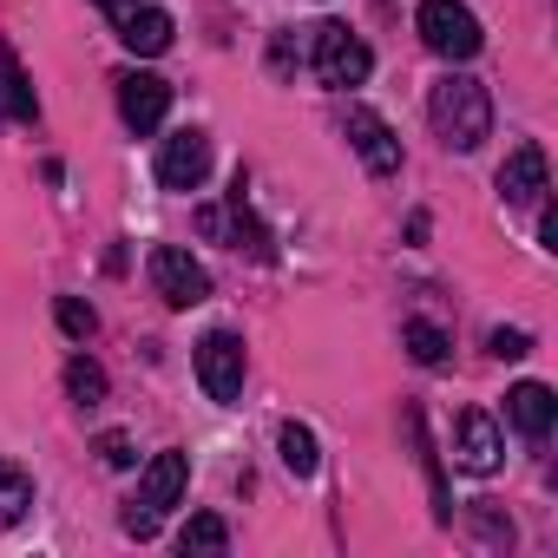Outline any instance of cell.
<instances>
[{"instance_id": "obj_1", "label": "cell", "mask_w": 558, "mask_h": 558, "mask_svg": "<svg viewBox=\"0 0 558 558\" xmlns=\"http://www.w3.org/2000/svg\"><path fill=\"white\" fill-rule=\"evenodd\" d=\"M427 119H434V132H440L447 151H480V145L493 138V99H486V86L466 80V73H447V80L434 86Z\"/></svg>"}, {"instance_id": "obj_2", "label": "cell", "mask_w": 558, "mask_h": 558, "mask_svg": "<svg viewBox=\"0 0 558 558\" xmlns=\"http://www.w3.org/2000/svg\"><path fill=\"white\" fill-rule=\"evenodd\" d=\"M184 486H191V453L165 447V453L138 473V493L125 499V532H132V538H151V532L165 525V512L184 499Z\"/></svg>"}, {"instance_id": "obj_3", "label": "cell", "mask_w": 558, "mask_h": 558, "mask_svg": "<svg viewBox=\"0 0 558 558\" xmlns=\"http://www.w3.org/2000/svg\"><path fill=\"white\" fill-rule=\"evenodd\" d=\"M310 66H316V80H323V86L349 93V86H362V80H368L375 53H368L342 21H316V27H310Z\"/></svg>"}, {"instance_id": "obj_4", "label": "cell", "mask_w": 558, "mask_h": 558, "mask_svg": "<svg viewBox=\"0 0 558 558\" xmlns=\"http://www.w3.org/2000/svg\"><path fill=\"white\" fill-rule=\"evenodd\" d=\"M421 40H427V53H440V60H453V66L486 47L473 8H460V0H421Z\"/></svg>"}, {"instance_id": "obj_5", "label": "cell", "mask_w": 558, "mask_h": 558, "mask_svg": "<svg viewBox=\"0 0 558 558\" xmlns=\"http://www.w3.org/2000/svg\"><path fill=\"white\" fill-rule=\"evenodd\" d=\"M151 290H158L171 310H197V303H210V269H204L184 243H158V250H151Z\"/></svg>"}, {"instance_id": "obj_6", "label": "cell", "mask_w": 558, "mask_h": 558, "mask_svg": "<svg viewBox=\"0 0 558 558\" xmlns=\"http://www.w3.org/2000/svg\"><path fill=\"white\" fill-rule=\"evenodd\" d=\"M197 381H204V395L210 401H236L243 395V336H230V329H210L204 342H197Z\"/></svg>"}, {"instance_id": "obj_7", "label": "cell", "mask_w": 558, "mask_h": 558, "mask_svg": "<svg viewBox=\"0 0 558 558\" xmlns=\"http://www.w3.org/2000/svg\"><path fill=\"white\" fill-rule=\"evenodd\" d=\"M204 178H210V138H204L197 125L171 132V138L158 145V184H165V191H197Z\"/></svg>"}, {"instance_id": "obj_8", "label": "cell", "mask_w": 558, "mask_h": 558, "mask_svg": "<svg viewBox=\"0 0 558 558\" xmlns=\"http://www.w3.org/2000/svg\"><path fill=\"white\" fill-rule=\"evenodd\" d=\"M342 132H349V145L362 151V165H368L375 178H395V171H401V138L388 132V119H381V112L349 106V112H342Z\"/></svg>"}, {"instance_id": "obj_9", "label": "cell", "mask_w": 558, "mask_h": 558, "mask_svg": "<svg viewBox=\"0 0 558 558\" xmlns=\"http://www.w3.org/2000/svg\"><path fill=\"white\" fill-rule=\"evenodd\" d=\"M112 86H119V119H125L138 138L165 125V112H171V86H165L158 73H119Z\"/></svg>"}, {"instance_id": "obj_10", "label": "cell", "mask_w": 558, "mask_h": 558, "mask_svg": "<svg viewBox=\"0 0 558 558\" xmlns=\"http://www.w3.org/2000/svg\"><path fill=\"white\" fill-rule=\"evenodd\" d=\"M545 191H551L545 151H538V145H512L506 165H499V197H506V210H532Z\"/></svg>"}, {"instance_id": "obj_11", "label": "cell", "mask_w": 558, "mask_h": 558, "mask_svg": "<svg viewBox=\"0 0 558 558\" xmlns=\"http://www.w3.org/2000/svg\"><path fill=\"white\" fill-rule=\"evenodd\" d=\"M499 453H506L499 421H493V414H480V408H466V414H460V427H453V460H460L466 473H493V466H499Z\"/></svg>"}, {"instance_id": "obj_12", "label": "cell", "mask_w": 558, "mask_h": 558, "mask_svg": "<svg viewBox=\"0 0 558 558\" xmlns=\"http://www.w3.org/2000/svg\"><path fill=\"white\" fill-rule=\"evenodd\" d=\"M551 414H558V401H551L545 381H519V388L506 395V421H512L525 440H545V434H551Z\"/></svg>"}, {"instance_id": "obj_13", "label": "cell", "mask_w": 558, "mask_h": 558, "mask_svg": "<svg viewBox=\"0 0 558 558\" xmlns=\"http://www.w3.org/2000/svg\"><path fill=\"white\" fill-rule=\"evenodd\" d=\"M119 40H125V53L151 60V53H165V47H171V14H165V8H145V0H138V8L119 21Z\"/></svg>"}, {"instance_id": "obj_14", "label": "cell", "mask_w": 558, "mask_h": 558, "mask_svg": "<svg viewBox=\"0 0 558 558\" xmlns=\"http://www.w3.org/2000/svg\"><path fill=\"white\" fill-rule=\"evenodd\" d=\"M408 434H414V453H421V466H427V486H434V519L447 525V519H453V499H447L440 453H434V440H427V421H421V408H408Z\"/></svg>"}, {"instance_id": "obj_15", "label": "cell", "mask_w": 558, "mask_h": 558, "mask_svg": "<svg viewBox=\"0 0 558 558\" xmlns=\"http://www.w3.org/2000/svg\"><path fill=\"white\" fill-rule=\"evenodd\" d=\"M27 506H34V480H27V466L0 460V532L21 525V519H27Z\"/></svg>"}, {"instance_id": "obj_16", "label": "cell", "mask_w": 558, "mask_h": 558, "mask_svg": "<svg viewBox=\"0 0 558 558\" xmlns=\"http://www.w3.org/2000/svg\"><path fill=\"white\" fill-rule=\"evenodd\" d=\"M276 453H283V466H290L296 480H310V473L323 466V453H316V434H310L303 421H290L283 434H276Z\"/></svg>"}, {"instance_id": "obj_17", "label": "cell", "mask_w": 558, "mask_h": 558, "mask_svg": "<svg viewBox=\"0 0 558 558\" xmlns=\"http://www.w3.org/2000/svg\"><path fill=\"white\" fill-rule=\"evenodd\" d=\"M401 342H408V355H414L421 368H440V362H447V349H453V342H447V329H440V323H427V316H414V323L401 329Z\"/></svg>"}, {"instance_id": "obj_18", "label": "cell", "mask_w": 558, "mask_h": 558, "mask_svg": "<svg viewBox=\"0 0 558 558\" xmlns=\"http://www.w3.org/2000/svg\"><path fill=\"white\" fill-rule=\"evenodd\" d=\"M66 395H73L80 408H99V401H106V368H99L93 355H73V362H66Z\"/></svg>"}, {"instance_id": "obj_19", "label": "cell", "mask_w": 558, "mask_h": 558, "mask_svg": "<svg viewBox=\"0 0 558 558\" xmlns=\"http://www.w3.org/2000/svg\"><path fill=\"white\" fill-rule=\"evenodd\" d=\"M178 545H184V551H223V545H230V525H223L217 512H197V519L178 532Z\"/></svg>"}, {"instance_id": "obj_20", "label": "cell", "mask_w": 558, "mask_h": 558, "mask_svg": "<svg viewBox=\"0 0 558 558\" xmlns=\"http://www.w3.org/2000/svg\"><path fill=\"white\" fill-rule=\"evenodd\" d=\"M8 112H14V119H34V112H40V106H34V93H27V80H21V66H14V60H8V66H0V119H8Z\"/></svg>"}, {"instance_id": "obj_21", "label": "cell", "mask_w": 558, "mask_h": 558, "mask_svg": "<svg viewBox=\"0 0 558 558\" xmlns=\"http://www.w3.org/2000/svg\"><path fill=\"white\" fill-rule=\"evenodd\" d=\"M53 316H60V329H66L73 342H86V336L99 329V316H93V310H86L80 296H60V303H53Z\"/></svg>"}, {"instance_id": "obj_22", "label": "cell", "mask_w": 558, "mask_h": 558, "mask_svg": "<svg viewBox=\"0 0 558 558\" xmlns=\"http://www.w3.org/2000/svg\"><path fill=\"white\" fill-rule=\"evenodd\" d=\"M486 349H493V355H506V362H519V355H525V329H493V336H486Z\"/></svg>"}, {"instance_id": "obj_23", "label": "cell", "mask_w": 558, "mask_h": 558, "mask_svg": "<svg viewBox=\"0 0 558 558\" xmlns=\"http://www.w3.org/2000/svg\"><path fill=\"white\" fill-rule=\"evenodd\" d=\"M99 460H106V466H132L138 453H132V440H125V434H99Z\"/></svg>"}, {"instance_id": "obj_24", "label": "cell", "mask_w": 558, "mask_h": 558, "mask_svg": "<svg viewBox=\"0 0 558 558\" xmlns=\"http://www.w3.org/2000/svg\"><path fill=\"white\" fill-rule=\"evenodd\" d=\"M538 243H545V250H558V210H551L545 197H538Z\"/></svg>"}, {"instance_id": "obj_25", "label": "cell", "mask_w": 558, "mask_h": 558, "mask_svg": "<svg viewBox=\"0 0 558 558\" xmlns=\"http://www.w3.org/2000/svg\"><path fill=\"white\" fill-rule=\"evenodd\" d=\"M93 8H106V14H112V21H125V14H132V8H138V0H93Z\"/></svg>"}]
</instances>
